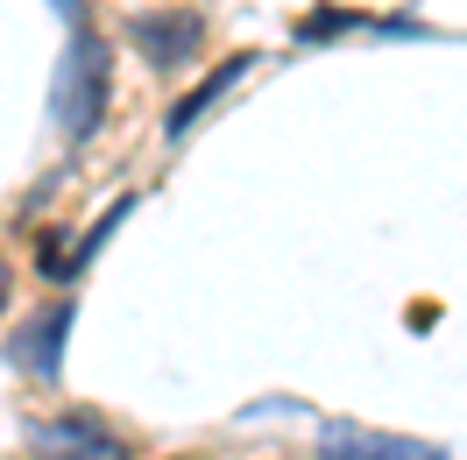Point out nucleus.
Listing matches in <instances>:
<instances>
[{
	"instance_id": "obj_1",
	"label": "nucleus",
	"mask_w": 467,
	"mask_h": 460,
	"mask_svg": "<svg viewBox=\"0 0 467 460\" xmlns=\"http://www.w3.org/2000/svg\"><path fill=\"white\" fill-rule=\"evenodd\" d=\"M107 99H114V43L92 29V22H71L57 58V86H50V120L71 149L99 135L107 120Z\"/></svg>"
},
{
	"instance_id": "obj_2",
	"label": "nucleus",
	"mask_w": 467,
	"mask_h": 460,
	"mask_svg": "<svg viewBox=\"0 0 467 460\" xmlns=\"http://www.w3.org/2000/svg\"><path fill=\"white\" fill-rule=\"evenodd\" d=\"M29 454L36 460H128V439H120L107 418L92 411H64V418H29Z\"/></svg>"
},
{
	"instance_id": "obj_3",
	"label": "nucleus",
	"mask_w": 467,
	"mask_h": 460,
	"mask_svg": "<svg viewBox=\"0 0 467 460\" xmlns=\"http://www.w3.org/2000/svg\"><path fill=\"white\" fill-rule=\"evenodd\" d=\"M71 319H78V305H71V298H50L43 312H29L15 333H7V361H15L22 375H36V382H57V375H64Z\"/></svg>"
},
{
	"instance_id": "obj_4",
	"label": "nucleus",
	"mask_w": 467,
	"mask_h": 460,
	"mask_svg": "<svg viewBox=\"0 0 467 460\" xmlns=\"http://www.w3.org/2000/svg\"><path fill=\"white\" fill-rule=\"evenodd\" d=\"M199 36H205V15H192V7H142V15H128V43L149 64H184L199 50Z\"/></svg>"
},
{
	"instance_id": "obj_5",
	"label": "nucleus",
	"mask_w": 467,
	"mask_h": 460,
	"mask_svg": "<svg viewBox=\"0 0 467 460\" xmlns=\"http://www.w3.org/2000/svg\"><path fill=\"white\" fill-rule=\"evenodd\" d=\"M248 71H255V50H234V58H227V64H213V71H205L192 92H177L171 114H163V142H184V135H192V128H199V120L213 114V107H220V99H227V92L248 78Z\"/></svg>"
},
{
	"instance_id": "obj_6",
	"label": "nucleus",
	"mask_w": 467,
	"mask_h": 460,
	"mask_svg": "<svg viewBox=\"0 0 467 460\" xmlns=\"http://www.w3.org/2000/svg\"><path fill=\"white\" fill-rule=\"evenodd\" d=\"M326 460H446L432 439H397V432H368V425H326Z\"/></svg>"
},
{
	"instance_id": "obj_7",
	"label": "nucleus",
	"mask_w": 467,
	"mask_h": 460,
	"mask_svg": "<svg viewBox=\"0 0 467 460\" xmlns=\"http://www.w3.org/2000/svg\"><path fill=\"white\" fill-rule=\"evenodd\" d=\"M128 213H135V192H120V199H114V205H107V213H99V220L86 227V241H78V248H71V262H64V284H71V277H86L92 256H99V248L114 241V227L128 220Z\"/></svg>"
},
{
	"instance_id": "obj_8",
	"label": "nucleus",
	"mask_w": 467,
	"mask_h": 460,
	"mask_svg": "<svg viewBox=\"0 0 467 460\" xmlns=\"http://www.w3.org/2000/svg\"><path fill=\"white\" fill-rule=\"evenodd\" d=\"M340 29H361V15L354 7H319V15L297 22V43H326V36H340Z\"/></svg>"
},
{
	"instance_id": "obj_9",
	"label": "nucleus",
	"mask_w": 467,
	"mask_h": 460,
	"mask_svg": "<svg viewBox=\"0 0 467 460\" xmlns=\"http://www.w3.org/2000/svg\"><path fill=\"white\" fill-rule=\"evenodd\" d=\"M7 284H15V277H7V262H0V305H7Z\"/></svg>"
},
{
	"instance_id": "obj_10",
	"label": "nucleus",
	"mask_w": 467,
	"mask_h": 460,
	"mask_svg": "<svg viewBox=\"0 0 467 460\" xmlns=\"http://www.w3.org/2000/svg\"><path fill=\"white\" fill-rule=\"evenodd\" d=\"M177 460H192V454H177Z\"/></svg>"
}]
</instances>
